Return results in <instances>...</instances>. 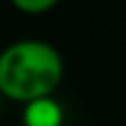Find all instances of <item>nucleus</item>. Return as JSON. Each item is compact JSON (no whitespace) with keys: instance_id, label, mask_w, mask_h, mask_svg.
I'll return each instance as SVG.
<instances>
[{"instance_id":"f03ea898","label":"nucleus","mask_w":126,"mask_h":126,"mask_svg":"<svg viewBox=\"0 0 126 126\" xmlns=\"http://www.w3.org/2000/svg\"><path fill=\"white\" fill-rule=\"evenodd\" d=\"M23 126H63V108L51 96L23 103Z\"/></svg>"},{"instance_id":"7ed1b4c3","label":"nucleus","mask_w":126,"mask_h":126,"mask_svg":"<svg viewBox=\"0 0 126 126\" xmlns=\"http://www.w3.org/2000/svg\"><path fill=\"white\" fill-rule=\"evenodd\" d=\"M12 5L23 14H45L59 5V0H12Z\"/></svg>"},{"instance_id":"f257e3e1","label":"nucleus","mask_w":126,"mask_h":126,"mask_svg":"<svg viewBox=\"0 0 126 126\" xmlns=\"http://www.w3.org/2000/svg\"><path fill=\"white\" fill-rule=\"evenodd\" d=\"M63 79V59L45 40H19L0 51V94L14 103L51 96Z\"/></svg>"}]
</instances>
